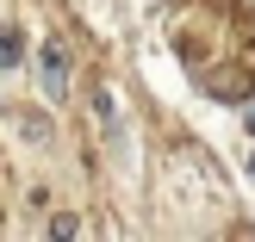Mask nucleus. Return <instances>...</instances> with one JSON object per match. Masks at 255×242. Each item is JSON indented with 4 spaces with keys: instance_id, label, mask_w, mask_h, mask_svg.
<instances>
[{
    "instance_id": "1",
    "label": "nucleus",
    "mask_w": 255,
    "mask_h": 242,
    "mask_svg": "<svg viewBox=\"0 0 255 242\" xmlns=\"http://www.w3.org/2000/svg\"><path fill=\"white\" fill-rule=\"evenodd\" d=\"M37 81H44V93H50V99L69 93V56H62L56 44H50V50H44V62H37Z\"/></svg>"
},
{
    "instance_id": "2",
    "label": "nucleus",
    "mask_w": 255,
    "mask_h": 242,
    "mask_svg": "<svg viewBox=\"0 0 255 242\" xmlns=\"http://www.w3.org/2000/svg\"><path fill=\"white\" fill-rule=\"evenodd\" d=\"M12 62H19V37L0 25V69H12Z\"/></svg>"
},
{
    "instance_id": "3",
    "label": "nucleus",
    "mask_w": 255,
    "mask_h": 242,
    "mask_svg": "<svg viewBox=\"0 0 255 242\" xmlns=\"http://www.w3.org/2000/svg\"><path fill=\"white\" fill-rule=\"evenodd\" d=\"M243 124H249V131H255V99H249V112H243Z\"/></svg>"
}]
</instances>
